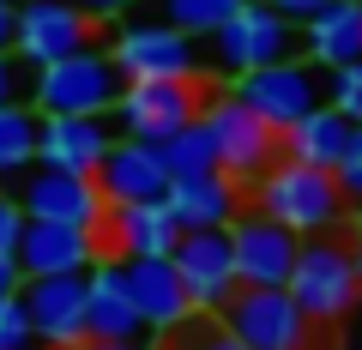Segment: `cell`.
<instances>
[{"instance_id":"obj_1","label":"cell","mask_w":362,"mask_h":350,"mask_svg":"<svg viewBox=\"0 0 362 350\" xmlns=\"http://www.w3.org/2000/svg\"><path fill=\"white\" fill-rule=\"evenodd\" d=\"M247 206H254L259 218L284 223L290 235H338L350 223V199L338 194L332 169H308V163H296V157H278V163L254 182Z\"/></svg>"},{"instance_id":"obj_2","label":"cell","mask_w":362,"mask_h":350,"mask_svg":"<svg viewBox=\"0 0 362 350\" xmlns=\"http://www.w3.org/2000/svg\"><path fill=\"white\" fill-rule=\"evenodd\" d=\"M284 290L296 296V308L308 314L314 332H338L356 314V296H362V272H356L350 242L344 235H302Z\"/></svg>"},{"instance_id":"obj_3","label":"cell","mask_w":362,"mask_h":350,"mask_svg":"<svg viewBox=\"0 0 362 350\" xmlns=\"http://www.w3.org/2000/svg\"><path fill=\"white\" fill-rule=\"evenodd\" d=\"M121 66L109 61V49H78L66 61H49V66H30V91L25 103L37 115H109L121 97Z\"/></svg>"},{"instance_id":"obj_4","label":"cell","mask_w":362,"mask_h":350,"mask_svg":"<svg viewBox=\"0 0 362 350\" xmlns=\"http://www.w3.org/2000/svg\"><path fill=\"white\" fill-rule=\"evenodd\" d=\"M211 85L206 78H145V85H121L115 109H109V127L115 139L133 145H169L187 121H199Z\"/></svg>"},{"instance_id":"obj_5","label":"cell","mask_w":362,"mask_h":350,"mask_svg":"<svg viewBox=\"0 0 362 350\" xmlns=\"http://www.w3.org/2000/svg\"><path fill=\"white\" fill-rule=\"evenodd\" d=\"M199 127H206L211 151H218V169L230 175L235 187H254L259 175H266V169L284 157L278 133H272L266 121H259L254 109L242 103V97H230V91H211V97H206V109H199Z\"/></svg>"},{"instance_id":"obj_6","label":"cell","mask_w":362,"mask_h":350,"mask_svg":"<svg viewBox=\"0 0 362 350\" xmlns=\"http://www.w3.org/2000/svg\"><path fill=\"white\" fill-rule=\"evenodd\" d=\"M230 97H242L272 133H290L302 115H314V109L326 103V78H320V66H314V61H296V54H290V61L235 73V91Z\"/></svg>"},{"instance_id":"obj_7","label":"cell","mask_w":362,"mask_h":350,"mask_svg":"<svg viewBox=\"0 0 362 350\" xmlns=\"http://www.w3.org/2000/svg\"><path fill=\"white\" fill-rule=\"evenodd\" d=\"M206 42H211V61H218L223 73H254V66L290 61V54L302 49L296 25H290L284 13H272L266 0H242Z\"/></svg>"},{"instance_id":"obj_8","label":"cell","mask_w":362,"mask_h":350,"mask_svg":"<svg viewBox=\"0 0 362 350\" xmlns=\"http://www.w3.org/2000/svg\"><path fill=\"white\" fill-rule=\"evenodd\" d=\"M218 320L247 350H314V326L290 290H235L218 308Z\"/></svg>"},{"instance_id":"obj_9","label":"cell","mask_w":362,"mask_h":350,"mask_svg":"<svg viewBox=\"0 0 362 350\" xmlns=\"http://www.w3.org/2000/svg\"><path fill=\"white\" fill-rule=\"evenodd\" d=\"M109 61L121 66L127 85H145V78H206L194 37H181L175 25H163V18L121 25L115 42H109Z\"/></svg>"},{"instance_id":"obj_10","label":"cell","mask_w":362,"mask_h":350,"mask_svg":"<svg viewBox=\"0 0 362 350\" xmlns=\"http://www.w3.org/2000/svg\"><path fill=\"white\" fill-rule=\"evenodd\" d=\"M97 42V18L78 13L73 0H18V25H13V54L25 66H49L66 54Z\"/></svg>"},{"instance_id":"obj_11","label":"cell","mask_w":362,"mask_h":350,"mask_svg":"<svg viewBox=\"0 0 362 350\" xmlns=\"http://www.w3.org/2000/svg\"><path fill=\"white\" fill-rule=\"evenodd\" d=\"M223 235H230V259H235V284L242 290H284L290 284V266H296L302 235H290L284 223L259 218L254 206H242V218H235Z\"/></svg>"},{"instance_id":"obj_12","label":"cell","mask_w":362,"mask_h":350,"mask_svg":"<svg viewBox=\"0 0 362 350\" xmlns=\"http://www.w3.org/2000/svg\"><path fill=\"white\" fill-rule=\"evenodd\" d=\"M169 266H175L181 290L194 302V314H218L235 296V259H230V235L223 230H181L169 247Z\"/></svg>"},{"instance_id":"obj_13","label":"cell","mask_w":362,"mask_h":350,"mask_svg":"<svg viewBox=\"0 0 362 350\" xmlns=\"http://www.w3.org/2000/svg\"><path fill=\"white\" fill-rule=\"evenodd\" d=\"M13 199L25 206V218L73 223V230H97L103 211H109L90 175H66V169H42V163H30L25 175L13 182Z\"/></svg>"},{"instance_id":"obj_14","label":"cell","mask_w":362,"mask_h":350,"mask_svg":"<svg viewBox=\"0 0 362 350\" xmlns=\"http://www.w3.org/2000/svg\"><path fill=\"white\" fill-rule=\"evenodd\" d=\"M30 338L42 350H73L85 344V272H61V278H25L18 284Z\"/></svg>"},{"instance_id":"obj_15","label":"cell","mask_w":362,"mask_h":350,"mask_svg":"<svg viewBox=\"0 0 362 350\" xmlns=\"http://www.w3.org/2000/svg\"><path fill=\"white\" fill-rule=\"evenodd\" d=\"M103 259L97 247V230H73V223H42L25 218V235L13 247L18 278H61V272H90Z\"/></svg>"},{"instance_id":"obj_16","label":"cell","mask_w":362,"mask_h":350,"mask_svg":"<svg viewBox=\"0 0 362 350\" xmlns=\"http://www.w3.org/2000/svg\"><path fill=\"white\" fill-rule=\"evenodd\" d=\"M115 145L109 115H42L37 127V163L66 169V175H97V163Z\"/></svg>"},{"instance_id":"obj_17","label":"cell","mask_w":362,"mask_h":350,"mask_svg":"<svg viewBox=\"0 0 362 350\" xmlns=\"http://www.w3.org/2000/svg\"><path fill=\"white\" fill-rule=\"evenodd\" d=\"M175 218L163 199H139V206H109L97 223V247L103 259H157L175 247Z\"/></svg>"},{"instance_id":"obj_18","label":"cell","mask_w":362,"mask_h":350,"mask_svg":"<svg viewBox=\"0 0 362 350\" xmlns=\"http://www.w3.org/2000/svg\"><path fill=\"white\" fill-rule=\"evenodd\" d=\"M85 338H103V344H145V320L127 296V278H121V259H97L85 272Z\"/></svg>"},{"instance_id":"obj_19","label":"cell","mask_w":362,"mask_h":350,"mask_svg":"<svg viewBox=\"0 0 362 350\" xmlns=\"http://www.w3.org/2000/svg\"><path fill=\"white\" fill-rule=\"evenodd\" d=\"M90 182H97L103 206H139V199H163L169 194V169H163V151H157V145L115 139Z\"/></svg>"},{"instance_id":"obj_20","label":"cell","mask_w":362,"mask_h":350,"mask_svg":"<svg viewBox=\"0 0 362 350\" xmlns=\"http://www.w3.org/2000/svg\"><path fill=\"white\" fill-rule=\"evenodd\" d=\"M163 206H169V218H175V230H230V223L242 218L247 194L223 175V169H206V175L169 182Z\"/></svg>"},{"instance_id":"obj_21","label":"cell","mask_w":362,"mask_h":350,"mask_svg":"<svg viewBox=\"0 0 362 350\" xmlns=\"http://www.w3.org/2000/svg\"><path fill=\"white\" fill-rule=\"evenodd\" d=\"M121 278H127V296H133V308H139V320H145V338L169 332V326H181L187 314H194V302H187V290H181L169 254H157V259H121Z\"/></svg>"},{"instance_id":"obj_22","label":"cell","mask_w":362,"mask_h":350,"mask_svg":"<svg viewBox=\"0 0 362 350\" xmlns=\"http://www.w3.org/2000/svg\"><path fill=\"white\" fill-rule=\"evenodd\" d=\"M302 49L314 66L362 61V0H326L314 18H302Z\"/></svg>"},{"instance_id":"obj_23","label":"cell","mask_w":362,"mask_h":350,"mask_svg":"<svg viewBox=\"0 0 362 350\" xmlns=\"http://www.w3.org/2000/svg\"><path fill=\"white\" fill-rule=\"evenodd\" d=\"M350 133H356V127H350L332 103H320L314 115H302L290 133H278V145H284V157H296V163H308V169H338Z\"/></svg>"},{"instance_id":"obj_24","label":"cell","mask_w":362,"mask_h":350,"mask_svg":"<svg viewBox=\"0 0 362 350\" xmlns=\"http://www.w3.org/2000/svg\"><path fill=\"white\" fill-rule=\"evenodd\" d=\"M37 127L42 115L30 103H0V182H18L37 163Z\"/></svg>"},{"instance_id":"obj_25","label":"cell","mask_w":362,"mask_h":350,"mask_svg":"<svg viewBox=\"0 0 362 350\" xmlns=\"http://www.w3.org/2000/svg\"><path fill=\"white\" fill-rule=\"evenodd\" d=\"M151 350H247V344L218 320V314H187L181 326L157 332V338H151Z\"/></svg>"},{"instance_id":"obj_26","label":"cell","mask_w":362,"mask_h":350,"mask_svg":"<svg viewBox=\"0 0 362 350\" xmlns=\"http://www.w3.org/2000/svg\"><path fill=\"white\" fill-rule=\"evenodd\" d=\"M235 6H242V0H157V18H163V25H175L181 37L199 42V37H211V30L223 25Z\"/></svg>"},{"instance_id":"obj_27","label":"cell","mask_w":362,"mask_h":350,"mask_svg":"<svg viewBox=\"0 0 362 350\" xmlns=\"http://www.w3.org/2000/svg\"><path fill=\"white\" fill-rule=\"evenodd\" d=\"M157 151H163V169H169V182L218 169V151H211V139H206V127H199V121H187V127H181L169 145H157Z\"/></svg>"},{"instance_id":"obj_28","label":"cell","mask_w":362,"mask_h":350,"mask_svg":"<svg viewBox=\"0 0 362 350\" xmlns=\"http://www.w3.org/2000/svg\"><path fill=\"white\" fill-rule=\"evenodd\" d=\"M326 103H332L350 127H362V61L332 66V78H326Z\"/></svg>"},{"instance_id":"obj_29","label":"cell","mask_w":362,"mask_h":350,"mask_svg":"<svg viewBox=\"0 0 362 350\" xmlns=\"http://www.w3.org/2000/svg\"><path fill=\"white\" fill-rule=\"evenodd\" d=\"M0 350H37L30 320H25V302H18V296H0Z\"/></svg>"},{"instance_id":"obj_30","label":"cell","mask_w":362,"mask_h":350,"mask_svg":"<svg viewBox=\"0 0 362 350\" xmlns=\"http://www.w3.org/2000/svg\"><path fill=\"white\" fill-rule=\"evenodd\" d=\"M332 182H338V194H344L350 206H362V127L350 133L344 157H338V169H332Z\"/></svg>"},{"instance_id":"obj_31","label":"cell","mask_w":362,"mask_h":350,"mask_svg":"<svg viewBox=\"0 0 362 350\" xmlns=\"http://www.w3.org/2000/svg\"><path fill=\"white\" fill-rule=\"evenodd\" d=\"M25 235V206L13 199V187H0V254H13Z\"/></svg>"},{"instance_id":"obj_32","label":"cell","mask_w":362,"mask_h":350,"mask_svg":"<svg viewBox=\"0 0 362 350\" xmlns=\"http://www.w3.org/2000/svg\"><path fill=\"white\" fill-rule=\"evenodd\" d=\"M30 91V66L18 54H0V103H25Z\"/></svg>"},{"instance_id":"obj_33","label":"cell","mask_w":362,"mask_h":350,"mask_svg":"<svg viewBox=\"0 0 362 350\" xmlns=\"http://www.w3.org/2000/svg\"><path fill=\"white\" fill-rule=\"evenodd\" d=\"M73 6H78V13H90V18H121L133 0H73Z\"/></svg>"},{"instance_id":"obj_34","label":"cell","mask_w":362,"mask_h":350,"mask_svg":"<svg viewBox=\"0 0 362 350\" xmlns=\"http://www.w3.org/2000/svg\"><path fill=\"white\" fill-rule=\"evenodd\" d=\"M266 6H272V13H284V18H314L326 0H266Z\"/></svg>"},{"instance_id":"obj_35","label":"cell","mask_w":362,"mask_h":350,"mask_svg":"<svg viewBox=\"0 0 362 350\" xmlns=\"http://www.w3.org/2000/svg\"><path fill=\"white\" fill-rule=\"evenodd\" d=\"M13 25H18V0H0V54H13Z\"/></svg>"},{"instance_id":"obj_36","label":"cell","mask_w":362,"mask_h":350,"mask_svg":"<svg viewBox=\"0 0 362 350\" xmlns=\"http://www.w3.org/2000/svg\"><path fill=\"white\" fill-rule=\"evenodd\" d=\"M18 284H25V278H18L13 254H0V296H18Z\"/></svg>"},{"instance_id":"obj_37","label":"cell","mask_w":362,"mask_h":350,"mask_svg":"<svg viewBox=\"0 0 362 350\" xmlns=\"http://www.w3.org/2000/svg\"><path fill=\"white\" fill-rule=\"evenodd\" d=\"M73 350H151V344H103V338H85V344H73Z\"/></svg>"},{"instance_id":"obj_38","label":"cell","mask_w":362,"mask_h":350,"mask_svg":"<svg viewBox=\"0 0 362 350\" xmlns=\"http://www.w3.org/2000/svg\"><path fill=\"white\" fill-rule=\"evenodd\" d=\"M350 254H356V272H362V235H356V242H350Z\"/></svg>"},{"instance_id":"obj_39","label":"cell","mask_w":362,"mask_h":350,"mask_svg":"<svg viewBox=\"0 0 362 350\" xmlns=\"http://www.w3.org/2000/svg\"><path fill=\"white\" fill-rule=\"evenodd\" d=\"M350 320H356V338H362V296H356V314H350Z\"/></svg>"},{"instance_id":"obj_40","label":"cell","mask_w":362,"mask_h":350,"mask_svg":"<svg viewBox=\"0 0 362 350\" xmlns=\"http://www.w3.org/2000/svg\"><path fill=\"white\" fill-rule=\"evenodd\" d=\"M320 350H362V344H320Z\"/></svg>"}]
</instances>
